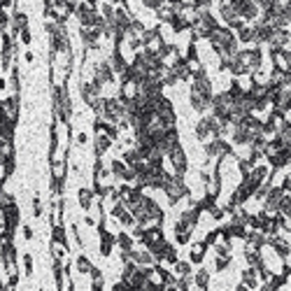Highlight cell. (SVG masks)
Instances as JSON below:
<instances>
[{
	"label": "cell",
	"mask_w": 291,
	"mask_h": 291,
	"mask_svg": "<svg viewBox=\"0 0 291 291\" xmlns=\"http://www.w3.org/2000/svg\"><path fill=\"white\" fill-rule=\"evenodd\" d=\"M75 268H77V275H91V271H94L96 266L91 263V259L86 254H79L77 261H75Z\"/></svg>",
	"instance_id": "cell-9"
},
{
	"label": "cell",
	"mask_w": 291,
	"mask_h": 291,
	"mask_svg": "<svg viewBox=\"0 0 291 291\" xmlns=\"http://www.w3.org/2000/svg\"><path fill=\"white\" fill-rule=\"evenodd\" d=\"M12 203H17V198H14V194H10L7 189L2 187L0 189V208L5 210V208H10Z\"/></svg>",
	"instance_id": "cell-14"
},
{
	"label": "cell",
	"mask_w": 291,
	"mask_h": 291,
	"mask_svg": "<svg viewBox=\"0 0 291 291\" xmlns=\"http://www.w3.org/2000/svg\"><path fill=\"white\" fill-rule=\"evenodd\" d=\"M21 233H23V240H28V242L35 238V229H33L31 224H23V226H21Z\"/></svg>",
	"instance_id": "cell-17"
},
{
	"label": "cell",
	"mask_w": 291,
	"mask_h": 291,
	"mask_svg": "<svg viewBox=\"0 0 291 291\" xmlns=\"http://www.w3.org/2000/svg\"><path fill=\"white\" fill-rule=\"evenodd\" d=\"M5 212V219H7V229H10V233L7 235H17V229L21 226V208H19V203H12L10 208H5L2 210Z\"/></svg>",
	"instance_id": "cell-4"
},
{
	"label": "cell",
	"mask_w": 291,
	"mask_h": 291,
	"mask_svg": "<svg viewBox=\"0 0 291 291\" xmlns=\"http://www.w3.org/2000/svg\"><path fill=\"white\" fill-rule=\"evenodd\" d=\"M96 198H98V196H96V191H94V189H89V187H82L79 191H77V203H79V208L86 210V212L94 208Z\"/></svg>",
	"instance_id": "cell-5"
},
{
	"label": "cell",
	"mask_w": 291,
	"mask_h": 291,
	"mask_svg": "<svg viewBox=\"0 0 291 291\" xmlns=\"http://www.w3.org/2000/svg\"><path fill=\"white\" fill-rule=\"evenodd\" d=\"M282 189H284L287 194H291V175L284 177V182H282Z\"/></svg>",
	"instance_id": "cell-19"
},
{
	"label": "cell",
	"mask_w": 291,
	"mask_h": 291,
	"mask_svg": "<svg viewBox=\"0 0 291 291\" xmlns=\"http://www.w3.org/2000/svg\"><path fill=\"white\" fill-rule=\"evenodd\" d=\"M173 275H175L177 280H182V277H189V275H194V268H191V261H182L177 259L173 263Z\"/></svg>",
	"instance_id": "cell-8"
},
{
	"label": "cell",
	"mask_w": 291,
	"mask_h": 291,
	"mask_svg": "<svg viewBox=\"0 0 291 291\" xmlns=\"http://www.w3.org/2000/svg\"><path fill=\"white\" fill-rule=\"evenodd\" d=\"M49 175L54 179H65L68 177V158H63V161H49Z\"/></svg>",
	"instance_id": "cell-6"
},
{
	"label": "cell",
	"mask_w": 291,
	"mask_h": 291,
	"mask_svg": "<svg viewBox=\"0 0 291 291\" xmlns=\"http://www.w3.org/2000/svg\"><path fill=\"white\" fill-rule=\"evenodd\" d=\"M194 284L198 289H208L210 287V271L208 268H198V272H194Z\"/></svg>",
	"instance_id": "cell-11"
},
{
	"label": "cell",
	"mask_w": 291,
	"mask_h": 291,
	"mask_svg": "<svg viewBox=\"0 0 291 291\" xmlns=\"http://www.w3.org/2000/svg\"><path fill=\"white\" fill-rule=\"evenodd\" d=\"M205 252H208L205 240L194 242V245H191V252H189V261H191V263H203V259H205Z\"/></svg>",
	"instance_id": "cell-7"
},
{
	"label": "cell",
	"mask_w": 291,
	"mask_h": 291,
	"mask_svg": "<svg viewBox=\"0 0 291 291\" xmlns=\"http://www.w3.org/2000/svg\"><path fill=\"white\" fill-rule=\"evenodd\" d=\"M210 47L212 52H221V49H235L238 52V38H235V31L229 28V26H217L214 31L210 33Z\"/></svg>",
	"instance_id": "cell-1"
},
{
	"label": "cell",
	"mask_w": 291,
	"mask_h": 291,
	"mask_svg": "<svg viewBox=\"0 0 291 291\" xmlns=\"http://www.w3.org/2000/svg\"><path fill=\"white\" fill-rule=\"evenodd\" d=\"M31 205H33V217L40 219L42 214H44V208H42V198H40V194H33Z\"/></svg>",
	"instance_id": "cell-15"
},
{
	"label": "cell",
	"mask_w": 291,
	"mask_h": 291,
	"mask_svg": "<svg viewBox=\"0 0 291 291\" xmlns=\"http://www.w3.org/2000/svg\"><path fill=\"white\" fill-rule=\"evenodd\" d=\"M19 40H21V44H26V47H31V42H33L31 26H28V28H21V31H19Z\"/></svg>",
	"instance_id": "cell-16"
},
{
	"label": "cell",
	"mask_w": 291,
	"mask_h": 291,
	"mask_svg": "<svg viewBox=\"0 0 291 291\" xmlns=\"http://www.w3.org/2000/svg\"><path fill=\"white\" fill-rule=\"evenodd\" d=\"M49 238L61 240V242H68V229H65V224H61V226H52V229H49Z\"/></svg>",
	"instance_id": "cell-13"
},
{
	"label": "cell",
	"mask_w": 291,
	"mask_h": 291,
	"mask_svg": "<svg viewBox=\"0 0 291 291\" xmlns=\"http://www.w3.org/2000/svg\"><path fill=\"white\" fill-rule=\"evenodd\" d=\"M116 245V235L115 233H110L107 231V226L105 229H98V252H100V256H110L112 254V250H115Z\"/></svg>",
	"instance_id": "cell-3"
},
{
	"label": "cell",
	"mask_w": 291,
	"mask_h": 291,
	"mask_svg": "<svg viewBox=\"0 0 291 291\" xmlns=\"http://www.w3.org/2000/svg\"><path fill=\"white\" fill-rule=\"evenodd\" d=\"M168 163H170V173L173 175H179V177H187V170H189V156L184 152V147L177 145L170 154L166 156Z\"/></svg>",
	"instance_id": "cell-2"
},
{
	"label": "cell",
	"mask_w": 291,
	"mask_h": 291,
	"mask_svg": "<svg viewBox=\"0 0 291 291\" xmlns=\"http://www.w3.org/2000/svg\"><path fill=\"white\" fill-rule=\"evenodd\" d=\"M23 58H26V63L31 65V63L35 61V54H33V52H26V54H23Z\"/></svg>",
	"instance_id": "cell-20"
},
{
	"label": "cell",
	"mask_w": 291,
	"mask_h": 291,
	"mask_svg": "<svg viewBox=\"0 0 291 291\" xmlns=\"http://www.w3.org/2000/svg\"><path fill=\"white\" fill-rule=\"evenodd\" d=\"M33 268H35L33 254H31V252H23V254H21V275L31 277V275H33Z\"/></svg>",
	"instance_id": "cell-10"
},
{
	"label": "cell",
	"mask_w": 291,
	"mask_h": 291,
	"mask_svg": "<svg viewBox=\"0 0 291 291\" xmlns=\"http://www.w3.org/2000/svg\"><path fill=\"white\" fill-rule=\"evenodd\" d=\"M231 266V256H224V254H214V261H212V268L217 272H224Z\"/></svg>",
	"instance_id": "cell-12"
},
{
	"label": "cell",
	"mask_w": 291,
	"mask_h": 291,
	"mask_svg": "<svg viewBox=\"0 0 291 291\" xmlns=\"http://www.w3.org/2000/svg\"><path fill=\"white\" fill-rule=\"evenodd\" d=\"M86 142H89L86 133H84V131H82V133H77V145H79V147H86Z\"/></svg>",
	"instance_id": "cell-18"
}]
</instances>
